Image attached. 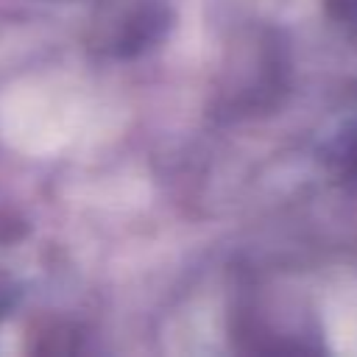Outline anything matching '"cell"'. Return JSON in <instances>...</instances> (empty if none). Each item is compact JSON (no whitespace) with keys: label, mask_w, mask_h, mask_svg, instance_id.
I'll return each instance as SVG.
<instances>
[{"label":"cell","mask_w":357,"mask_h":357,"mask_svg":"<svg viewBox=\"0 0 357 357\" xmlns=\"http://www.w3.org/2000/svg\"><path fill=\"white\" fill-rule=\"evenodd\" d=\"M167 14L159 6L151 3H126V6H112L100 14V45L126 56L131 50H139L142 45L153 42L159 31L165 28Z\"/></svg>","instance_id":"obj_1"},{"label":"cell","mask_w":357,"mask_h":357,"mask_svg":"<svg viewBox=\"0 0 357 357\" xmlns=\"http://www.w3.org/2000/svg\"><path fill=\"white\" fill-rule=\"evenodd\" d=\"M335 159H337V173H340L346 181L357 184V139L346 142V145L337 151Z\"/></svg>","instance_id":"obj_2"}]
</instances>
